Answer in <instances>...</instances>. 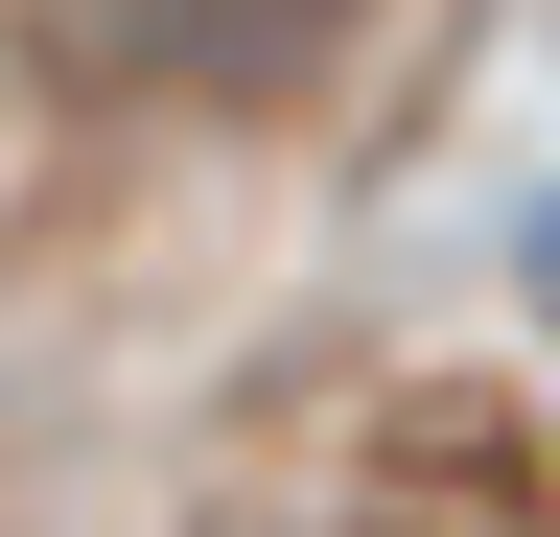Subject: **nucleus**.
<instances>
[{
	"label": "nucleus",
	"instance_id": "obj_1",
	"mask_svg": "<svg viewBox=\"0 0 560 537\" xmlns=\"http://www.w3.org/2000/svg\"><path fill=\"white\" fill-rule=\"evenodd\" d=\"M350 47H374V0H94V71L140 117H304Z\"/></svg>",
	"mask_w": 560,
	"mask_h": 537
},
{
	"label": "nucleus",
	"instance_id": "obj_2",
	"mask_svg": "<svg viewBox=\"0 0 560 537\" xmlns=\"http://www.w3.org/2000/svg\"><path fill=\"white\" fill-rule=\"evenodd\" d=\"M514 304H537V351H560V211H537V234H514Z\"/></svg>",
	"mask_w": 560,
	"mask_h": 537
},
{
	"label": "nucleus",
	"instance_id": "obj_3",
	"mask_svg": "<svg viewBox=\"0 0 560 537\" xmlns=\"http://www.w3.org/2000/svg\"><path fill=\"white\" fill-rule=\"evenodd\" d=\"M304 537H444V514H304Z\"/></svg>",
	"mask_w": 560,
	"mask_h": 537
},
{
	"label": "nucleus",
	"instance_id": "obj_4",
	"mask_svg": "<svg viewBox=\"0 0 560 537\" xmlns=\"http://www.w3.org/2000/svg\"><path fill=\"white\" fill-rule=\"evenodd\" d=\"M537 537H560V514H537Z\"/></svg>",
	"mask_w": 560,
	"mask_h": 537
}]
</instances>
